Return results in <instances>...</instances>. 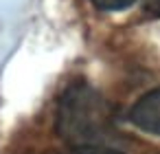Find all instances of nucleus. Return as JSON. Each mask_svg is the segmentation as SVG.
<instances>
[{"instance_id": "nucleus-4", "label": "nucleus", "mask_w": 160, "mask_h": 154, "mask_svg": "<svg viewBox=\"0 0 160 154\" xmlns=\"http://www.w3.org/2000/svg\"><path fill=\"white\" fill-rule=\"evenodd\" d=\"M72 154H123L121 150L112 147V145H97V147H79L72 150Z\"/></svg>"}, {"instance_id": "nucleus-3", "label": "nucleus", "mask_w": 160, "mask_h": 154, "mask_svg": "<svg viewBox=\"0 0 160 154\" xmlns=\"http://www.w3.org/2000/svg\"><path fill=\"white\" fill-rule=\"evenodd\" d=\"M90 3L101 11H123V9L132 7L136 0H90Z\"/></svg>"}, {"instance_id": "nucleus-1", "label": "nucleus", "mask_w": 160, "mask_h": 154, "mask_svg": "<svg viewBox=\"0 0 160 154\" xmlns=\"http://www.w3.org/2000/svg\"><path fill=\"white\" fill-rule=\"evenodd\" d=\"M57 134L70 150L112 145L116 139V128L105 97L88 84L70 86L59 99Z\"/></svg>"}, {"instance_id": "nucleus-2", "label": "nucleus", "mask_w": 160, "mask_h": 154, "mask_svg": "<svg viewBox=\"0 0 160 154\" xmlns=\"http://www.w3.org/2000/svg\"><path fill=\"white\" fill-rule=\"evenodd\" d=\"M129 121L138 130L160 136V88L149 90L132 106Z\"/></svg>"}, {"instance_id": "nucleus-5", "label": "nucleus", "mask_w": 160, "mask_h": 154, "mask_svg": "<svg viewBox=\"0 0 160 154\" xmlns=\"http://www.w3.org/2000/svg\"><path fill=\"white\" fill-rule=\"evenodd\" d=\"M147 11L153 16H160V0H149L147 3Z\"/></svg>"}]
</instances>
